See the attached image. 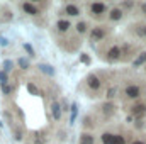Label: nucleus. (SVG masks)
<instances>
[{"label":"nucleus","instance_id":"1","mask_svg":"<svg viewBox=\"0 0 146 144\" xmlns=\"http://www.w3.org/2000/svg\"><path fill=\"white\" fill-rule=\"evenodd\" d=\"M88 12L92 17H100L107 12V3H102V2H94V3H88Z\"/></svg>","mask_w":146,"mask_h":144},{"label":"nucleus","instance_id":"2","mask_svg":"<svg viewBox=\"0 0 146 144\" xmlns=\"http://www.w3.org/2000/svg\"><path fill=\"white\" fill-rule=\"evenodd\" d=\"M19 7H21V10H22L24 14L33 15V17H36V15H39V14H41V9L37 7L34 2H22Z\"/></svg>","mask_w":146,"mask_h":144},{"label":"nucleus","instance_id":"3","mask_svg":"<svg viewBox=\"0 0 146 144\" xmlns=\"http://www.w3.org/2000/svg\"><path fill=\"white\" fill-rule=\"evenodd\" d=\"M107 34V29L104 27V26H97V27H94L92 31H90V42L94 44V42H99V41H102L104 37Z\"/></svg>","mask_w":146,"mask_h":144},{"label":"nucleus","instance_id":"4","mask_svg":"<svg viewBox=\"0 0 146 144\" xmlns=\"http://www.w3.org/2000/svg\"><path fill=\"white\" fill-rule=\"evenodd\" d=\"M87 87L92 90V92H99L100 87H102V81L97 75H88L87 76Z\"/></svg>","mask_w":146,"mask_h":144},{"label":"nucleus","instance_id":"5","mask_svg":"<svg viewBox=\"0 0 146 144\" xmlns=\"http://www.w3.org/2000/svg\"><path fill=\"white\" fill-rule=\"evenodd\" d=\"M70 27H72V22H70L68 19H58L56 24H54V29H56V32H60V34H66V32L70 31Z\"/></svg>","mask_w":146,"mask_h":144},{"label":"nucleus","instance_id":"6","mask_svg":"<svg viewBox=\"0 0 146 144\" xmlns=\"http://www.w3.org/2000/svg\"><path fill=\"white\" fill-rule=\"evenodd\" d=\"M124 95H126L127 98H138V97L141 95V88H139L138 85H127L126 90H124Z\"/></svg>","mask_w":146,"mask_h":144},{"label":"nucleus","instance_id":"7","mask_svg":"<svg viewBox=\"0 0 146 144\" xmlns=\"http://www.w3.org/2000/svg\"><path fill=\"white\" fill-rule=\"evenodd\" d=\"M63 12H65V14H68L70 17H76V15H80V14H82L80 7H78V5H75V3H65V5H63Z\"/></svg>","mask_w":146,"mask_h":144},{"label":"nucleus","instance_id":"8","mask_svg":"<svg viewBox=\"0 0 146 144\" xmlns=\"http://www.w3.org/2000/svg\"><path fill=\"white\" fill-rule=\"evenodd\" d=\"M121 54H122L121 48L119 46H112L109 51H107V61H117L121 58Z\"/></svg>","mask_w":146,"mask_h":144},{"label":"nucleus","instance_id":"9","mask_svg":"<svg viewBox=\"0 0 146 144\" xmlns=\"http://www.w3.org/2000/svg\"><path fill=\"white\" fill-rule=\"evenodd\" d=\"M61 110H63V108H61V105H60L58 102H53V104H51V115H53L54 120H60V119H61Z\"/></svg>","mask_w":146,"mask_h":144},{"label":"nucleus","instance_id":"10","mask_svg":"<svg viewBox=\"0 0 146 144\" xmlns=\"http://www.w3.org/2000/svg\"><path fill=\"white\" fill-rule=\"evenodd\" d=\"M109 19L110 20H114V22H115V20H121V19H122V10L117 9V7L112 9V10L109 12Z\"/></svg>","mask_w":146,"mask_h":144},{"label":"nucleus","instance_id":"11","mask_svg":"<svg viewBox=\"0 0 146 144\" xmlns=\"http://www.w3.org/2000/svg\"><path fill=\"white\" fill-rule=\"evenodd\" d=\"M78 144H95V137L92 134H82Z\"/></svg>","mask_w":146,"mask_h":144},{"label":"nucleus","instance_id":"12","mask_svg":"<svg viewBox=\"0 0 146 144\" xmlns=\"http://www.w3.org/2000/svg\"><path fill=\"white\" fill-rule=\"evenodd\" d=\"M75 29H76V32H78V34H85V32H87V29H88V24H87L85 20H80V22L75 26Z\"/></svg>","mask_w":146,"mask_h":144},{"label":"nucleus","instance_id":"13","mask_svg":"<svg viewBox=\"0 0 146 144\" xmlns=\"http://www.w3.org/2000/svg\"><path fill=\"white\" fill-rule=\"evenodd\" d=\"M131 112H133L134 115H143V114L146 112V105H145V104H139V105H134Z\"/></svg>","mask_w":146,"mask_h":144},{"label":"nucleus","instance_id":"14","mask_svg":"<svg viewBox=\"0 0 146 144\" xmlns=\"http://www.w3.org/2000/svg\"><path fill=\"white\" fill-rule=\"evenodd\" d=\"M37 68H39L42 73L49 75V76H53V75H54V68H53V66H49V65H39Z\"/></svg>","mask_w":146,"mask_h":144},{"label":"nucleus","instance_id":"15","mask_svg":"<svg viewBox=\"0 0 146 144\" xmlns=\"http://www.w3.org/2000/svg\"><path fill=\"white\" fill-rule=\"evenodd\" d=\"M114 136H115V134L104 132V134H102V144H112L114 143Z\"/></svg>","mask_w":146,"mask_h":144},{"label":"nucleus","instance_id":"16","mask_svg":"<svg viewBox=\"0 0 146 144\" xmlns=\"http://www.w3.org/2000/svg\"><path fill=\"white\" fill-rule=\"evenodd\" d=\"M145 61H146V53H141V56H138V58L134 59V63H133V65H134V68H138V66H141Z\"/></svg>","mask_w":146,"mask_h":144},{"label":"nucleus","instance_id":"17","mask_svg":"<svg viewBox=\"0 0 146 144\" xmlns=\"http://www.w3.org/2000/svg\"><path fill=\"white\" fill-rule=\"evenodd\" d=\"M12 68H14V63H12L10 59H5V61H3V71L7 73V71H10Z\"/></svg>","mask_w":146,"mask_h":144},{"label":"nucleus","instance_id":"18","mask_svg":"<svg viewBox=\"0 0 146 144\" xmlns=\"http://www.w3.org/2000/svg\"><path fill=\"white\" fill-rule=\"evenodd\" d=\"M112 144H126L124 136H121V134H115V136H114V143H112Z\"/></svg>","mask_w":146,"mask_h":144},{"label":"nucleus","instance_id":"19","mask_svg":"<svg viewBox=\"0 0 146 144\" xmlns=\"http://www.w3.org/2000/svg\"><path fill=\"white\" fill-rule=\"evenodd\" d=\"M19 66H21L22 70H27V68H29V61L24 59V58H21V59H19Z\"/></svg>","mask_w":146,"mask_h":144},{"label":"nucleus","instance_id":"20","mask_svg":"<svg viewBox=\"0 0 146 144\" xmlns=\"http://www.w3.org/2000/svg\"><path fill=\"white\" fill-rule=\"evenodd\" d=\"M136 34L138 36H146V26H138V29H136Z\"/></svg>","mask_w":146,"mask_h":144},{"label":"nucleus","instance_id":"21","mask_svg":"<svg viewBox=\"0 0 146 144\" xmlns=\"http://www.w3.org/2000/svg\"><path fill=\"white\" fill-rule=\"evenodd\" d=\"M102 108H104V112H106V114H109V115H110V114L114 112V108H115V107H114L112 104H106V105H104Z\"/></svg>","mask_w":146,"mask_h":144},{"label":"nucleus","instance_id":"22","mask_svg":"<svg viewBox=\"0 0 146 144\" xmlns=\"http://www.w3.org/2000/svg\"><path fill=\"white\" fill-rule=\"evenodd\" d=\"M27 90H29L33 95H39V90H37V88L34 87V85H33V83H27Z\"/></svg>","mask_w":146,"mask_h":144},{"label":"nucleus","instance_id":"23","mask_svg":"<svg viewBox=\"0 0 146 144\" xmlns=\"http://www.w3.org/2000/svg\"><path fill=\"white\" fill-rule=\"evenodd\" d=\"M0 85H7V73L5 71H0Z\"/></svg>","mask_w":146,"mask_h":144},{"label":"nucleus","instance_id":"24","mask_svg":"<svg viewBox=\"0 0 146 144\" xmlns=\"http://www.w3.org/2000/svg\"><path fill=\"white\" fill-rule=\"evenodd\" d=\"M24 49L29 53V56H34V49L31 48V44H24Z\"/></svg>","mask_w":146,"mask_h":144},{"label":"nucleus","instance_id":"25","mask_svg":"<svg viewBox=\"0 0 146 144\" xmlns=\"http://www.w3.org/2000/svg\"><path fill=\"white\" fill-rule=\"evenodd\" d=\"M80 59H82V61H83L85 65H88V63H90V58H88L87 54H82V56H80Z\"/></svg>","mask_w":146,"mask_h":144},{"label":"nucleus","instance_id":"26","mask_svg":"<svg viewBox=\"0 0 146 144\" xmlns=\"http://www.w3.org/2000/svg\"><path fill=\"white\" fill-rule=\"evenodd\" d=\"M2 88H3V93H5V95H9V93L12 92V87H9V85H3Z\"/></svg>","mask_w":146,"mask_h":144},{"label":"nucleus","instance_id":"27","mask_svg":"<svg viewBox=\"0 0 146 144\" xmlns=\"http://www.w3.org/2000/svg\"><path fill=\"white\" fill-rule=\"evenodd\" d=\"M75 117H76V105L73 104V105H72V122L75 120Z\"/></svg>","mask_w":146,"mask_h":144},{"label":"nucleus","instance_id":"28","mask_svg":"<svg viewBox=\"0 0 146 144\" xmlns=\"http://www.w3.org/2000/svg\"><path fill=\"white\" fill-rule=\"evenodd\" d=\"M115 92H117L115 88H110L109 92H107V97H109V98H112V97H115Z\"/></svg>","mask_w":146,"mask_h":144},{"label":"nucleus","instance_id":"29","mask_svg":"<svg viewBox=\"0 0 146 144\" xmlns=\"http://www.w3.org/2000/svg\"><path fill=\"white\" fill-rule=\"evenodd\" d=\"M133 5H134L133 2H124V3H122V7H124V9H131Z\"/></svg>","mask_w":146,"mask_h":144},{"label":"nucleus","instance_id":"30","mask_svg":"<svg viewBox=\"0 0 146 144\" xmlns=\"http://www.w3.org/2000/svg\"><path fill=\"white\" fill-rule=\"evenodd\" d=\"M139 9H141V12L146 15V3H141V5H139Z\"/></svg>","mask_w":146,"mask_h":144},{"label":"nucleus","instance_id":"31","mask_svg":"<svg viewBox=\"0 0 146 144\" xmlns=\"http://www.w3.org/2000/svg\"><path fill=\"white\" fill-rule=\"evenodd\" d=\"M0 44H2V46H7V39H5V37H0Z\"/></svg>","mask_w":146,"mask_h":144},{"label":"nucleus","instance_id":"32","mask_svg":"<svg viewBox=\"0 0 146 144\" xmlns=\"http://www.w3.org/2000/svg\"><path fill=\"white\" fill-rule=\"evenodd\" d=\"M131 144H145V143H143V141H133Z\"/></svg>","mask_w":146,"mask_h":144}]
</instances>
